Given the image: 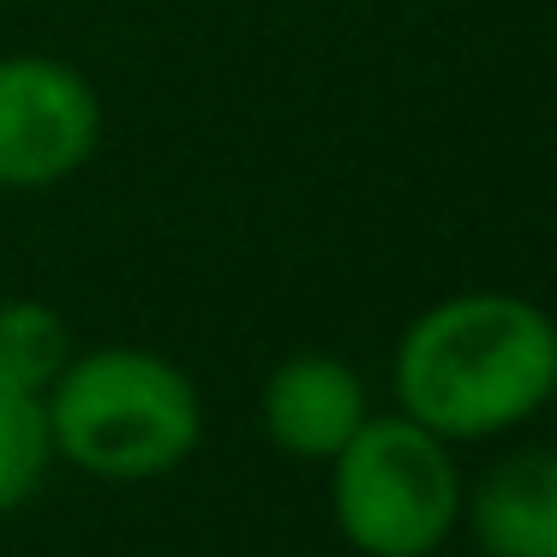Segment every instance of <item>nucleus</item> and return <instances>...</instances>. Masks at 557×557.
Returning a JSON list of instances; mask_svg holds the SVG:
<instances>
[{"label":"nucleus","instance_id":"1a4fd4ad","mask_svg":"<svg viewBox=\"0 0 557 557\" xmlns=\"http://www.w3.org/2000/svg\"><path fill=\"white\" fill-rule=\"evenodd\" d=\"M545 408H552V413H557V372H552V401H545Z\"/></svg>","mask_w":557,"mask_h":557},{"label":"nucleus","instance_id":"20e7f679","mask_svg":"<svg viewBox=\"0 0 557 557\" xmlns=\"http://www.w3.org/2000/svg\"><path fill=\"white\" fill-rule=\"evenodd\" d=\"M102 90L61 54H0V193H49L102 145Z\"/></svg>","mask_w":557,"mask_h":557},{"label":"nucleus","instance_id":"423d86ee","mask_svg":"<svg viewBox=\"0 0 557 557\" xmlns=\"http://www.w3.org/2000/svg\"><path fill=\"white\" fill-rule=\"evenodd\" d=\"M485 557H557V449H516L461 497Z\"/></svg>","mask_w":557,"mask_h":557},{"label":"nucleus","instance_id":"f03ea898","mask_svg":"<svg viewBox=\"0 0 557 557\" xmlns=\"http://www.w3.org/2000/svg\"><path fill=\"white\" fill-rule=\"evenodd\" d=\"M54 456L109 485H145L174 473L205 444V396L157 348L109 342L66 360L42 396Z\"/></svg>","mask_w":557,"mask_h":557},{"label":"nucleus","instance_id":"0eeeda50","mask_svg":"<svg viewBox=\"0 0 557 557\" xmlns=\"http://www.w3.org/2000/svg\"><path fill=\"white\" fill-rule=\"evenodd\" d=\"M73 330L37 294L0 300V384L25 389V396H49V384L73 360Z\"/></svg>","mask_w":557,"mask_h":557},{"label":"nucleus","instance_id":"f257e3e1","mask_svg":"<svg viewBox=\"0 0 557 557\" xmlns=\"http://www.w3.org/2000/svg\"><path fill=\"white\" fill-rule=\"evenodd\" d=\"M557 318L509 288L432 300L389 354L396 413L444 444H480L528 425L552 401Z\"/></svg>","mask_w":557,"mask_h":557},{"label":"nucleus","instance_id":"39448f33","mask_svg":"<svg viewBox=\"0 0 557 557\" xmlns=\"http://www.w3.org/2000/svg\"><path fill=\"white\" fill-rule=\"evenodd\" d=\"M258 413H264V432L282 456L330 461L366 425L372 401H366V384L348 360L306 348V354H288V360L264 377Z\"/></svg>","mask_w":557,"mask_h":557},{"label":"nucleus","instance_id":"6e6552de","mask_svg":"<svg viewBox=\"0 0 557 557\" xmlns=\"http://www.w3.org/2000/svg\"><path fill=\"white\" fill-rule=\"evenodd\" d=\"M54 468V437L42 396L0 384V516H13L18 504L37 497V485Z\"/></svg>","mask_w":557,"mask_h":557},{"label":"nucleus","instance_id":"7ed1b4c3","mask_svg":"<svg viewBox=\"0 0 557 557\" xmlns=\"http://www.w3.org/2000/svg\"><path fill=\"white\" fill-rule=\"evenodd\" d=\"M324 468L330 516L360 557H432L461 521L456 456L408 413H366Z\"/></svg>","mask_w":557,"mask_h":557}]
</instances>
